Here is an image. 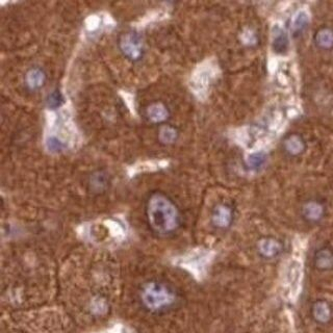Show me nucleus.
<instances>
[{
  "label": "nucleus",
  "mask_w": 333,
  "mask_h": 333,
  "mask_svg": "<svg viewBox=\"0 0 333 333\" xmlns=\"http://www.w3.org/2000/svg\"><path fill=\"white\" fill-rule=\"evenodd\" d=\"M314 45L321 50L333 49V29L330 26H322L313 36Z\"/></svg>",
  "instance_id": "7"
},
{
  "label": "nucleus",
  "mask_w": 333,
  "mask_h": 333,
  "mask_svg": "<svg viewBox=\"0 0 333 333\" xmlns=\"http://www.w3.org/2000/svg\"><path fill=\"white\" fill-rule=\"evenodd\" d=\"M272 49L277 54H284L289 47V41L286 32L279 25L272 29Z\"/></svg>",
  "instance_id": "6"
},
{
  "label": "nucleus",
  "mask_w": 333,
  "mask_h": 333,
  "mask_svg": "<svg viewBox=\"0 0 333 333\" xmlns=\"http://www.w3.org/2000/svg\"><path fill=\"white\" fill-rule=\"evenodd\" d=\"M231 218H232V215H231V211L229 210V208L225 205H220L215 210V213L213 216V221L216 226L224 228L230 224Z\"/></svg>",
  "instance_id": "10"
},
{
  "label": "nucleus",
  "mask_w": 333,
  "mask_h": 333,
  "mask_svg": "<svg viewBox=\"0 0 333 333\" xmlns=\"http://www.w3.org/2000/svg\"><path fill=\"white\" fill-rule=\"evenodd\" d=\"M100 23H101V20L99 17L90 16L86 21V27L89 32H95L96 30L99 29Z\"/></svg>",
  "instance_id": "21"
},
{
  "label": "nucleus",
  "mask_w": 333,
  "mask_h": 333,
  "mask_svg": "<svg viewBox=\"0 0 333 333\" xmlns=\"http://www.w3.org/2000/svg\"><path fill=\"white\" fill-rule=\"evenodd\" d=\"M177 138V131L171 126H163L159 131V140L164 144H171Z\"/></svg>",
  "instance_id": "16"
},
{
  "label": "nucleus",
  "mask_w": 333,
  "mask_h": 333,
  "mask_svg": "<svg viewBox=\"0 0 333 333\" xmlns=\"http://www.w3.org/2000/svg\"><path fill=\"white\" fill-rule=\"evenodd\" d=\"M248 162L252 168H258L259 165L265 162V154L261 153V152H256V153H253L249 156Z\"/></svg>",
  "instance_id": "20"
},
{
  "label": "nucleus",
  "mask_w": 333,
  "mask_h": 333,
  "mask_svg": "<svg viewBox=\"0 0 333 333\" xmlns=\"http://www.w3.org/2000/svg\"><path fill=\"white\" fill-rule=\"evenodd\" d=\"M148 118L154 123H160L165 121L169 117V112L166 107L161 103H154L147 109Z\"/></svg>",
  "instance_id": "11"
},
{
  "label": "nucleus",
  "mask_w": 333,
  "mask_h": 333,
  "mask_svg": "<svg viewBox=\"0 0 333 333\" xmlns=\"http://www.w3.org/2000/svg\"><path fill=\"white\" fill-rule=\"evenodd\" d=\"M143 300L149 308L156 309L170 303L172 296L164 287L151 283L148 284L143 291Z\"/></svg>",
  "instance_id": "3"
},
{
  "label": "nucleus",
  "mask_w": 333,
  "mask_h": 333,
  "mask_svg": "<svg viewBox=\"0 0 333 333\" xmlns=\"http://www.w3.org/2000/svg\"><path fill=\"white\" fill-rule=\"evenodd\" d=\"M304 138L298 133H291L286 136L284 140V148L290 155H299L305 150Z\"/></svg>",
  "instance_id": "8"
},
{
  "label": "nucleus",
  "mask_w": 333,
  "mask_h": 333,
  "mask_svg": "<svg viewBox=\"0 0 333 333\" xmlns=\"http://www.w3.org/2000/svg\"><path fill=\"white\" fill-rule=\"evenodd\" d=\"M212 78V71L210 68H200L197 74L193 77V86L197 93H203L207 90Z\"/></svg>",
  "instance_id": "9"
},
{
  "label": "nucleus",
  "mask_w": 333,
  "mask_h": 333,
  "mask_svg": "<svg viewBox=\"0 0 333 333\" xmlns=\"http://www.w3.org/2000/svg\"><path fill=\"white\" fill-rule=\"evenodd\" d=\"M304 217L310 222H316L321 220L324 215V207L317 202H309L303 208Z\"/></svg>",
  "instance_id": "13"
},
{
  "label": "nucleus",
  "mask_w": 333,
  "mask_h": 333,
  "mask_svg": "<svg viewBox=\"0 0 333 333\" xmlns=\"http://www.w3.org/2000/svg\"><path fill=\"white\" fill-rule=\"evenodd\" d=\"M213 258L214 253L212 251L204 249H195L176 258V265L189 271L197 279H201L206 274V271L210 267Z\"/></svg>",
  "instance_id": "2"
},
{
  "label": "nucleus",
  "mask_w": 333,
  "mask_h": 333,
  "mask_svg": "<svg viewBox=\"0 0 333 333\" xmlns=\"http://www.w3.org/2000/svg\"><path fill=\"white\" fill-rule=\"evenodd\" d=\"M158 166L156 163H152V162H143L140 164H136L132 166L131 170H129V174L132 176L136 173H140L143 171H149V170H155Z\"/></svg>",
  "instance_id": "19"
},
{
  "label": "nucleus",
  "mask_w": 333,
  "mask_h": 333,
  "mask_svg": "<svg viewBox=\"0 0 333 333\" xmlns=\"http://www.w3.org/2000/svg\"><path fill=\"white\" fill-rule=\"evenodd\" d=\"M302 278V263L298 259H291L285 268L284 281L291 290L299 288Z\"/></svg>",
  "instance_id": "5"
},
{
  "label": "nucleus",
  "mask_w": 333,
  "mask_h": 333,
  "mask_svg": "<svg viewBox=\"0 0 333 333\" xmlns=\"http://www.w3.org/2000/svg\"><path fill=\"white\" fill-rule=\"evenodd\" d=\"M63 102H64L63 95L59 91H55V92L51 93L48 97V106L51 107L52 109L61 107Z\"/></svg>",
  "instance_id": "18"
},
{
  "label": "nucleus",
  "mask_w": 333,
  "mask_h": 333,
  "mask_svg": "<svg viewBox=\"0 0 333 333\" xmlns=\"http://www.w3.org/2000/svg\"><path fill=\"white\" fill-rule=\"evenodd\" d=\"M259 248H260V251L262 254H265L266 256H274L279 252L280 245L275 240L267 239V240L261 241Z\"/></svg>",
  "instance_id": "15"
},
{
  "label": "nucleus",
  "mask_w": 333,
  "mask_h": 333,
  "mask_svg": "<svg viewBox=\"0 0 333 333\" xmlns=\"http://www.w3.org/2000/svg\"><path fill=\"white\" fill-rule=\"evenodd\" d=\"M316 263L321 268H329L333 265V255L328 250H322V251L316 256Z\"/></svg>",
  "instance_id": "17"
},
{
  "label": "nucleus",
  "mask_w": 333,
  "mask_h": 333,
  "mask_svg": "<svg viewBox=\"0 0 333 333\" xmlns=\"http://www.w3.org/2000/svg\"><path fill=\"white\" fill-rule=\"evenodd\" d=\"M308 23H309V17L307 15V13L304 11L298 12L293 19V22H291V32H293V35L295 37L300 36L305 30H306Z\"/></svg>",
  "instance_id": "12"
},
{
  "label": "nucleus",
  "mask_w": 333,
  "mask_h": 333,
  "mask_svg": "<svg viewBox=\"0 0 333 333\" xmlns=\"http://www.w3.org/2000/svg\"><path fill=\"white\" fill-rule=\"evenodd\" d=\"M120 47L123 53L131 60L141 58L143 51V43L141 38L134 33L123 35L120 40Z\"/></svg>",
  "instance_id": "4"
},
{
  "label": "nucleus",
  "mask_w": 333,
  "mask_h": 333,
  "mask_svg": "<svg viewBox=\"0 0 333 333\" xmlns=\"http://www.w3.org/2000/svg\"><path fill=\"white\" fill-rule=\"evenodd\" d=\"M148 219L151 227L159 233L173 231L179 221L175 205L164 196H152L148 203Z\"/></svg>",
  "instance_id": "1"
},
{
  "label": "nucleus",
  "mask_w": 333,
  "mask_h": 333,
  "mask_svg": "<svg viewBox=\"0 0 333 333\" xmlns=\"http://www.w3.org/2000/svg\"><path fill=\"white\" fill-rule=\"evenodd\" d=\"M101 333H132L127 327H125L123 325H115L113 328L107 329L106 331H103Z\"/></svg>",
  "instance_id": "22"
},
{
  "label": "nucleus",
  "mask_w": 333,
  "mask_h": 333,
  "mask_svg": "<svg viewBox=\"0 0 333 333\" xmlns=\"http://www.w3.org/2000/svg\"><path fill=\"white\" fill-rule=\"evenodd\" d=\"M44 81H45V74L43 71L41 70V69H38V68L32 69V70L26 75L27 86L33 90L41 88L44 85Z\"/></svg>",
  "instance_id": "14"
}]
</instances>
